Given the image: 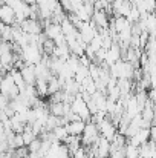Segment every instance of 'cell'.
Instances as JSON below:
<instances>
[{"label":"cell","mask_w":156,"mask_h":158,"mask_svg":"<svg viewBox=\"0 0 156 158\" xmlns=\"http://www.w3.org/2000/svg\"><path fill=\"white\" fill-rule=\"evenodd\" d=\"M98 137H100V132H98L97 124L92 123V121H86L84 129H83V132H81V135H80L81 146H84V148L92 146V144L98 140Z\"/></svg>","instance_id":"6da1fadb"},{"label":"cell","mask_w":156,"mask_h":158,"mask_svg":"<svg viewBox=\"0 0 156 158\" xmlns=\"http://www.w3.org/2000/svg\"><path fill=\"white\" fill-rule=\"evenodd\" d=\"M70 110L74 114H77L83 121H89L90 120V112H89V107L86 105V102L81 98V94H75L74 95V100L70 102Z\"/></svg>","instance_id":"7a4b0ae2"},{"label":"cell","mask_w":156,"mask_h":158,"mask_svg":"<svg viewBox=\"0 0 156 158\" xmlns=\"http://www.w3.org/2000/svg\"><path fill=\"white\" fill-rule=\"evenodd\" d=\"M18 92H20V91H18L17 85H15L14 80L11 78L9 72H6V74L3 75L2 81H0V94L5 95V97H8L9 100H12V98H15V97L18 95Z\"/></svg>","instance_id":"3957f363"},{"label":"cell","mask_w":156,"mask_h":158,"mask_svg":"<svg viewBox=\"0 0 156 158\" xmlns=\"http://www.w3.org/2000/svg\"><path fill=\"white\" fill-rule=\"evenodd\" d=\"M42 49L37 46V45H25L22 48V52L20 57L28 63V64H37L40 60H42Z\"/></svg>","instance_id":"277c9868"},{"label":"cell","mask_w":156,"mask_h":158,"mask_svg":"<svg viewBox=\"0 0 156 158\" xmlns=\"http://www.w3.org/2000/svg\"><path fill=\"white\" fill-rule=\"evenodd\" d=\"M97 127H98V132H100V135L104 137L106 140H109V141H112L113 140V137L116 135V126L112 123V120L106 115L104 118H101L98 123H97Z\"/></svg>","instance_id":"5b68a950"},{"label":"cell","mask_w":156,"mask_h":158,"mask_svg":"<svg viewBox=\"0 0 156 158\" xmlns=\"http://www.w3.org/2000/svg\"><path fill=\"white\" fill-rule=\"evenodd\" d=\"M18 26H20V29H22L23 32H26V34H34V35H37V34L43 32V25H42L40 20L25 19V20H22V22L18 23Z\"/></svg>","instance_id":"8992f818"},{"label":"cell","mask_w":156,"mask_h":158,"mask_svg":"<svg viewBox=\"0 0 156 158\" xmlns=\"http://www.w3.org/2000/svg\"><path fill=\"white\" fill-rule=\"evenodd\" d=\"M90 20L95 23L97 29H101V28H107L109 26V15L106 14L104 9H95L90 15Z\"/></svg>","instance_id":"52a82bcc"},{"label":"cell","mask_w":156,"mask_h":158,"mask_svg":"<svg viewBox=\"0 0 156 158\" xmlns=\"http://www.w3.org/2000/svg\"><path fill=\"white\" fill-rule=\"evenodd\" d=\"M0 20H2L5 25H14V23H15V12H14V9H12L9 5H6V3L0 5Z\"/></svg>","instance_id":"ba28073f"},{"label":"cell","mask_w":156,"mask_h":158,"mask_svg":"<svg viewBox=\"0 0 156 158\" xmlns=\"http://www.w3.org/2000/svg\"><path fill=\"white\" fill-rule=\"evenodd\" d=\"M49 114L55 115V117H66L69 112H70V103H49V107H48Z\"/></svg>","instance_id":"9c48e42d"},{"label":"cell","mask_w":156,"mask_h":158,"mask_svg":"<svg viewBox=\"0 0 156 158\" xmlns=\"http://www.w3.org/2000/svg\"><path fill=\"white\" fill-rule=\"evenodd\" d=\"M84 124H86V121H83V120H74V121H67L64 124V129L69 135H81Z\"/></svg>","instance_id":"30bf717a"},{"label":"cell","mask_w":156,"mask_h":158,"mask_svg":"<svg viewBox=\"0 0 156 158\" xmlns=\"http://www.w3.org/2000/svg\"><path fill=\"white\" fill-rule=\"evenodd\" d=\"M43 32H45L46 39H51V40H55L57 37H60L63 34L60 23H52V22H49L48 25L43 26Z\"/></svg>","instance_id":"8fae6325"},{"label":"cell","mask_w":156,"mask_h":158,"mask_svg":"<svg viewBox=\"0 0 156 158\" xmlns=\"http://www.w3.org/2000/svg\"><path fill=\"white\" fill-rule=\"evenodd\" d=\"M20 74H22V78L26 85H34L35 81V71H34V64H25L22 69H20Z\"/></svg>","instance_id":"7c38bea8"},{"label":"cell","mask_w":156,"mask_h":158,"mask_svg":"<svg viewBox=\"0 0 156 158\" xmlns=\"http://www.w3.org/2000/svg\"><path fill=\"white\" fill-rule=\"evenodd\" d=\"M9 75H11V78L14 80V83L17 85V88H18V91H23L25 89V86H26V83L23 81V78H22V74H20V71L18 69H11L9 71Z\"/></svg>","instance_id":"4fadbf2b"},{"label":"cell","mask_w":156,"mask_h":158,"mask_svg":"<svg viewBox=\"0 0 156 158\" xmlns=\"http://www.w3.org/2000/svg\"><path fill=\"white\" fill-rule=\"evenodd\" d=\"M52 134H54V137H55V140L58 141V143H63L66 138H67V132H66V129H64V126H57L54 131H52Z\"/></svg>","instance_id":"5bb4252c"},{"label":"cell","mask_w":156,"mask_h":158,"mask_svg":"<svg viewBox=\"0 0 156 158\" xmlns=\"http://www.w3.org/2000/svg\"><path fill=\"white\" fill-rule=\"evenodd\" d=\"M40 146H42V140H40V137H35L26 148H28L29 152H38L40 151Z\"/></svg>","instance_id":"9a60e30c"},{"label":"cell","mask_w":156,"mask_h":158,"mask_svg":"<svg viewBox=\"0 0 156 158\" xmlns=\"http://www.w3.org/2000/svg\"><path fill=\"white\" fill-rule=\"evenodd\" d=\"M70 158H89V154H87V151H86L84 146H80V148L70 155Z\"/></svg>","instance_id":"2e32d148"},{"label":"cell","mask_w":156,"mask_h":158,"mask_svg":"<svg viewBox=\"0 0 156 158\" xmlns=\"http://www.w3.org/2000/svg\"><path fill=\"white\" fill-rule=\"evenodd\" d=\"M142 8L146 12H153L155 11V0H142Z\"/></svg>","instance_id":"e0dca14e"},{"label":"cell","mask_w":156,"mask_h":158,"mask_svg":"<svg viewBox=\"0 0 156 158\" xmlns=\"http://www.w3.org/2000/svg\"><path fill=\"white\" fill-rule=\"evenodd\" d=\"M8 103H9V98L0 94V110H2V109H5V107L8 106Z\"/></svg>","instance_id":"ac0fdd59"},{"label":"cell","mask_w":156,"mask_h":158,"mask_svg":"<svg viewBox=\"0 0 156 158\" xmlns=\"http://www.w3.org/2000/svg\"><path fill=\"white\" fill-rule=\"evenodd\" d=\"M22 2L26 3V5H29V6H31V5H35V0H22Z\"/></svg>","instance_id":"d6986e66"},{"label":"cell","mask_w":156,"mask_h":158,"mask_svg":"<svg viewBox=\"0 0 156 158\" xmlns=\"http://www.w3.org/2000/svg\"><path fill=\"white\" fill-rule=\"evenodd\" d=\"M2 78H3V77H2V75H0V81H2Z\"/></svg>","instance_id":"ffe728a7"},{"label":"cell","mask_w":156,"mask_h":158,"mask_svg":"<svg viewBox=\"0 0 156 158\" xmlns=\"http://www.w3.org/2000/svg\"><path fill=\"white\" fill-rule=\"evenodd\" d=\"M107 158H110V157H107Z\"/></svg>","instance_id":"44dd1931"}]
</instances>
